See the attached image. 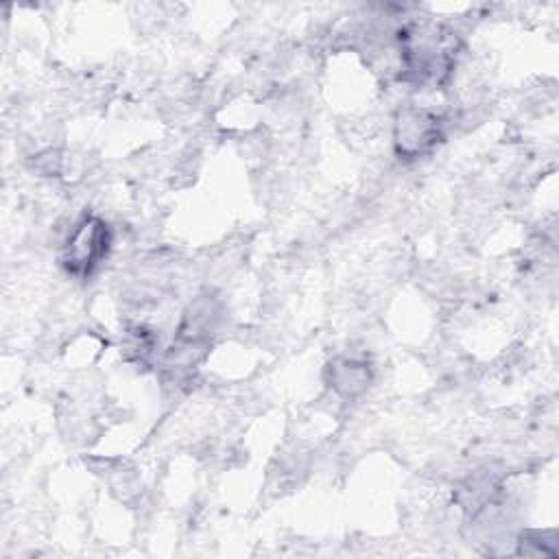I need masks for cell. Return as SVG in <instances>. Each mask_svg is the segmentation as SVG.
Wrapping results in <instances>:
<instances>
[{
	"label": "cell",
	"mask_w": 559,
	"mask_h": 559,
	"mask_svg": "<svg viewBox=\"0 0 559 559\" xmlns=\"http://www.w3.org/2000/svg\"><path fill=\"white\" fill-rule=\"evenodd\" d=\"M111 227L103 218L85 214L72 225L70 234L66 236L59 262L68 275L76 280H87L103 266L111 251Z\"/></svg>",
	"instance_id": "1"
},
{
	"label": "cell",
	"mask_w": 559,
	"mask_h": 559,
	"mask_svg": "<svg viewBox=\"0 0 559 559\" xmlns=\"http://www.w3.org/2000/svg\"><path fill=\"white\" fill-rule=\"evenodd\" d=\"M445 135L443 118L419 105H404L395 114L393 146L400 159H419L430 155Z\"/></svg>",
	"instance_id": "2"
},
{
	"label": "cell",
	"mask_w": 559,
	"mask_h": 559,
	"mask_svg": "<svg viewBox=\"0 0 559 559\" xmlns=\"http://www.w3.org/2000/svg\"><path fill=\"white\" fill-rule=\"evenodd\" d=\"M221 321H223L221 301L210 295L197 297L183 312V319L177 330V345L181 349L201 347L203 343H207L212 338V334L218 330Z\"/></svg>",
	"instance_id": "3"
},
{
	"label": "cell",
	"mask_w": 559,
	"mask_h": 559,
	"mask_svg": "<svg viewBox=\"0 0 559 559\" xmlns=\"http://www.w3.org/2000/svg\"><path fill=\"white\" fill-rule=\"evenodd\" d=\"M328 382L332 391L345 400H354L367 391L371 382V369L367 360H358L352 356H343L330 362Z\"/></svg>",
	"instance_id": "4"
},
{
	"label": "cell",
	"mask_w": 559,
	"mask_h": 559,
	"mask_svg": "<svg viewBox=\"0 0 559 559\" xmlns=\"http://www.w3.org/2000/svg\"><path fill=\"white\" fill-rule=\"evenodd\" d=\"M157 347V338L151 330L142 328V325H135L131 328L127 334H124V356L127 360H133V362H148L153 358V352Z\"/></svg>",
	"instance_id": "5"
}]
</instances>
